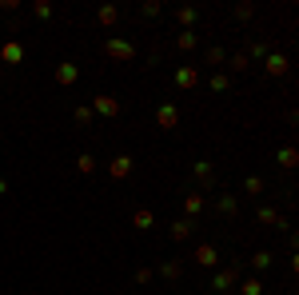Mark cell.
Instances as JSON below:
<instances>
[{"label":"cell","mask_w":299,"mask_h":295,"mask_svg":"<svg viewBox=\"0 0 299 295\" xmlns=\"http://www.w3.org/2000/svg\"><path fill=\"white\" fill-rule=\"evenodd\" d=\"M196 84H199L196 68H180V72H176V88H196Z\"/></svg>","instance_id":"obj_6"},{"label":"cell","mask_w":299,"mask_h":295,"mask_svg":"<svg viewBox=\"0 0 299 295\" xmlns=\"http://www.w3.org/2000/svg\"><path fill=\"white\" fill-rule=\"evenodd\" d=\"M76 120H80V124H92V108H88V104H80V108H76Z\"/></svg>","instance_id":"obj_26"},{"label":"cell","mask_w":299,"mask_h":295,"mask_svg":"<svg viewBox=\"0 0 299 295\" xmlns=\"http://www.w3.org/2000/svg\"><path fill=\"white\" fill-rule=\"evenodd\" d=\"M76 76H80L76 64H60V68H56V80H60V84H76Z\"/></svg>","instance_id":"obj_10"},{"label":"cell","mask_w":299,"mask_h":295,"mask_svg":"<svg viewBox=\"0 0 299 295\" xmlns=\"http://www.w3.org/2000/svg\"><path fill=\"white\" fill-rule=\"evenodd\" d=\"M251 263H255V267H271V255H267V251H259V255H255Z\"/></svg>","instance_id":"obj_28"},{"label":"cell","mask_w":299,"mask_h":295,"mask_svg":"<svg viewBox=\"0 0 299 295\" xmlns=\"http://www.w3.org/2000/svg\"><path fill=\"white\" fill-rule=\"evenodd\" d=\"M267 72H271V76H283V72H287V56L271 52V56H267Z\"/></svg>","instance_id":"obj_9"},{"label":"cell","mask_w":299,"mask_h":295,"mask_svg":"<svg viewBox=\"0 0 299 295\" xmlns=\"http://www.w3.org/2000/svg\"><path fill=\"white\" fill-rule=\"evenodd\" d=\"M92 168H96V160H92V156H88V152H84V156H80V160H76V172H80V176H88V172H92Z\"/></svg>","instance_id":"obj_17"},{"label":"cell","mask_w":299,"mask_h":295,"mask_svg":"<svg viewBox=\"0 0 299 295\" xmlns=\"http://www.w3.org/2000/svg\"><path fill=\"white\" fill-rule=\"evenodd\" d=\"M176 20H180V24H196V8H180Z\"/></svg>","instance_id":"obj_23"},{"label":"cell","mask_w":299,"mask_h":295,"mask_svg":"<svg viewBox=\"0 0 299 295\" xmlns=\"http://www.w3.org/2000/svg\"><path fill=\"white\" fill-rule=\"evenodd\" d=\"M219 212H223V216H236V195H223V200H219Z\"/></svg>","instance_id":"obj_25"},{"label":"cell","mask_w":299,"mask_h":295,"mask_svg":"<svg viewBox=\"0 0 299 295\" xmlns=\"http://www.w3.org/2000/svg\"><path fill=\"white\" fill-rule=\"evenodd\" d=\"M259 220H263V224H271V228H275V224H283L275 208H259Z\"/></svg>","instance_id":"obj_18"},{"label":"cell","mask_w":299,"mask_h":295,"mask_svg":"<svg viewBox=\"0 0 299 295\" xmlns=\"http://www.w3.org/2000/svg\"><path fill=\"white\" fill-rule=\"evenodd\" d=\"M184 208H188V216H196L199 208H203V195H199V191H192V195L184 200Z\"/></svg>","instance_id":"obj_16"},{"label":"cell","mask_w":299,"mask_h":295,"mask_svg":"<svg viewBox=\"0 0 299 295\" xmlns=\"http://www.w3.org/2000/svg\"><path fill=\"white\" fill-rule=\"evenodd\" d=\"M244 295H263V283L251 275V279H244Z\"/></svg>","instance_id":"obj_22"},{"label":"cell","mask_w":299,"mask_h":295,"mask_svg":"<svg viewBox=\"0 0 299 295\" xmlns=\"http://www.w3.org/2000/svg\"><path fill=\"white\" fill-rule=\"evenodd\" d=\"M104 52H108L112 60H132V56H136V48H132L128 40H116V36H112V40L104 44Z\"/></svg>","instance_id":"obj_1"},{"label":"cell","mask_w":299,"mask_h":295,"mask_svg":"<svg viewBox=\"0 0 299 295\" xmlns=\"http://www.w3.org/2000/svg\"><path fill=\"white\" fill-rule=\"evenodd\" d=\"M96 112H100V116H116V112H120V104H116L112 96H96Z\"/></svg>","instance_id":"obj_8"},{"label":"cell","mask_w":299,"mask_h":295,"mask_svg":"<svg viewBox=\"0 0 299 295\" xmlns=\"http://www.w3.org/2000/svg\"><path fill=\"white\" fill-rule=\"evenodd\" d=\"M259 191H263V179H259V176H251L248 183H244V195H259Z\"/></svg>","instance_id":"obj_21"},{"label":"cell","mask_w":299,"mask_h":295,"mask_svg":"<svg viewBox=\"0 0 299 295\" xmlns=\"http://www.w3.org/2000/svg\"><path fill=\"white\" fill-rule=\"evenodd\" d=\"M108 176L112 179H128L132 176V156H116V160L108 164Z\"/></svg>","instance_id":"obj_2"},{"label":"cell","mask_w":299,"mask_h":295,"mask_svg":"<svg viewBox=\"0 0 299 295\" xmlns=\"http://www.w3.org/2000/svg\"><path fill=\"white\" fill-rule=\"evenodd\" d=\"M211 88L215 92H228V76H211Z\"/></svg>","instance_id":"obj_27"},{"label":"cell","mask_w":299,"mask_h":295,"mask_svg":"<svg viewBox=\"0 0 299 295\" xmlns=\"http://www.w3.org/2000/svg\"><path fill=\"white\" fill-rule=\"evenodd\" d=\"M196 263L199 267H215V263H219V251H215L211 243H199L196 247Z\"/></svg>","instance_id":"obj_3"},{"label":"cell","mask_w":299,"mask_h":295,"mask_svg":"<svg viewBox=\"0 0 299 295\" xmlns=\"http://www.w3.org/2000/svg\"><path fill=\"white\" fill-rule=\"evenodd\" d=\"M20 56H24V48H20L16 40H12V44H4V60H8V64H16Z\"/></svg>","instance_id":"obj_15"},{"label":"cell","mask_w":299,"mask_h":295,"mask_svg":"<svg viewBox=\"0 0 299 295\" xmlns=\"http://www.w3.org/2000/svg\"><path fill=\"white\" fill-rule=\"evenodd\" d=\"M236 279H240V263H236V267H228V271H219V275H215V291H228V287H232V283H236Z\"/></svg>","instance_id":"obj_5"},{"label":"cell","mask_w":299,"mask_h":295,"mask_svg":"<svg viewBox=\"0 0 299 295\" xmlns=\"http://www.w3.org/2000/svg\"><path fill=\"white\" fill-rule=\"evenodd\" d=\"M196 179L211 191V164H207V160H199V164H196Z\"/></svg>","instance_id":"obj_12"},{"label":"cell","mask_w":299,"mask_h":295,"mask_svg":"<svg viewBox=\"0 0 299 295\" xmlns=\"http://www.w3.org/2000/svg\"><path fill=\"white\" fill-rule=\"evenodd\" d=\"M279 164H283V168H295V148H283V152H279Z\"/></svg>","instance_id":"obj_24"},{"label":"cell","mask_w":299,"mask_h":295,"mask_svg":"<svg viewBox=\"0 0 299 295\" xmlns=\"http://www.w3.org/2000/svg\"><path fill=\"white\" fill-rule=\"evenodd\" d=\"M160 275H164V279H180V263H176V259H168V263L160 267Z\"/></svg>","instance_id":"obj_19"},{"label":"cell","mask_w":299,"mask_h":295,"mask_svg":"<svg viewBox=\"0 0 299 295\" xmlns=\"http://www.w3.org/2000/svg\"><path fill=\"white\" fill-rule=\"evenodd\" d=\"M176 48H180V52H192V48H196V32H180V36H176Z\"/></svg>","instance_id":"obj_13"},{"label":"cell","mask_w":299,"mask_h":295,"mask_svg":"<svg viewBox=\"0 0 299 295\" xmlns=\"http://www.w3.org/2000/svg\"><path fill=\"white\" fill-rule=\"evenodd\" d=\"M228 68H232V72H248V56H244V52H236V56L228 60Z\"/></svg>","instance_id":"obj_20"},{"label":"cell","mask_w":299,"mask_h":295,"mask_svg":"<svg viewBox=\"0 0 299 295\" xmlns=\"http://www.w3.org/2000/svg\"><path fill=\"white\" fill-rule=\"evenodd\" d=\"M152 224H156V216H152L148 208H140V212L132 216V228H140V232H152Z\"/></svg>","instance_id":"obj_7"},{"label":"cell","mask_w":299,"mask_h":295,"mask_svg":"<svg viewBox=\"0 0 299 295\" xmlns=\"http://www.w3.org/2000/svg\"><path fill=\"white\" fill-rule=\"evenodd\" d=\"M116 16H120V12H116V4H104V8H100V24H104V28H108V24H116Z\"/></svg>","instance_id":"obj_14"},{"label":"cell","mask_w":299,"mask_h":295,"mask_svg":"<svg viewBox=\"0 0 299 295\" xmlns=\"http://www.w3.org/2000/svg\"><path fill=\"white\" fill-rule=\"evenodd\" d=\"M188 236H192V220H176L172 224V239L180 243V239H188Z\"/></svg>","instance_id":"obj_11"},{"label":"cell","mask_w":299,"mask_h":295,"mask_svg":"<svg viewBox=\"0 0 299 295\" xmlns=\"http://www.w3.org/2000/svg\"><path fill=\"white\" fill-rule=\"evenodd\" d=\"M156 124H160V128H176V124H180V108H176V104H164V108L156 112Z\"/></svg>","instance_id":"obj_4"}]
</instances>
